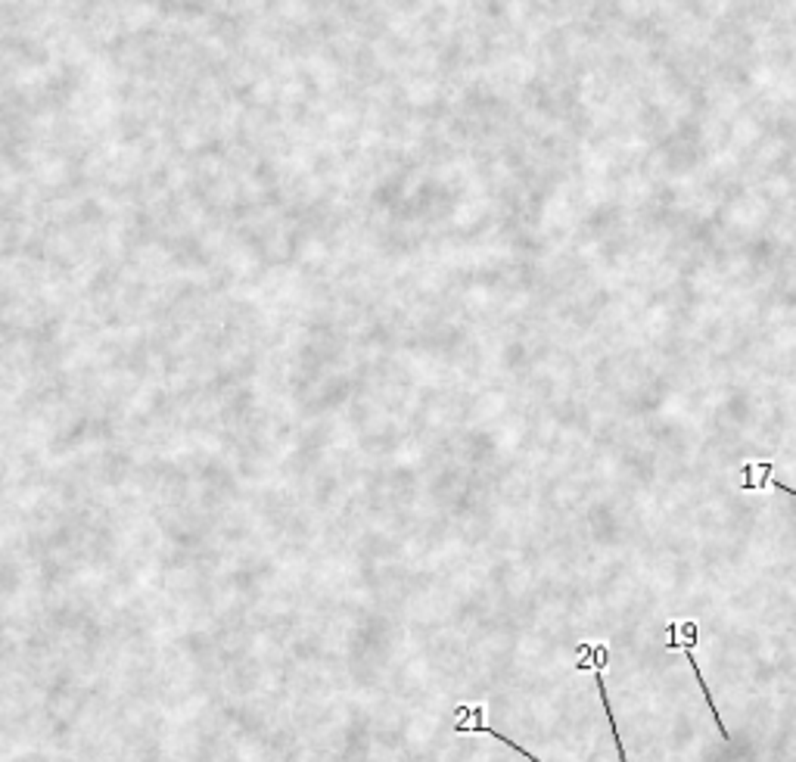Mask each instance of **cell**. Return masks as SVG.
<instances>
[{"label":"cell","mask_w":796,"mask_h":762,"mask_svg":"<svg viewBox=\"0 0 796 762\" xmlns=\"http://www.w3.org/2000/svg\"><path fill=\"white\" fill-rule=\"evenodd\" d=\"M669 635H672V632H669ZM694 644H697V629H694V632H691V638H687V641H678L675 635L669 638V651H685L687 663L694 666V675H697V684L703 688V697H706L709 710H713V715H716V725H718V731H722V737H725V741H731V737H728V728L722 725V713L716 710V704H713V694H709V688H706V679H703V672H700V666H697V657H694Z\"/></svg>","instance_id":"cell-1"},{"label":"cell","mask_w":796,"mask_h":762,"mask_svg":"<svg viewBox=\"0 0 796 762\" xmlns=\"http://www.w3.org/2000/svg\"><path fill=\"white\" fill-rule=\"evenodd\" d=\"M582 669H594V679H598V694H600V704H604V713L610 719V728H613V737H616V750H620V759L625 762V750H622V735H620V725H616V713L610 706V697H607V684H604V663H578Z\"/></svg>","instance_id":"cell-2"}]
</instances>
